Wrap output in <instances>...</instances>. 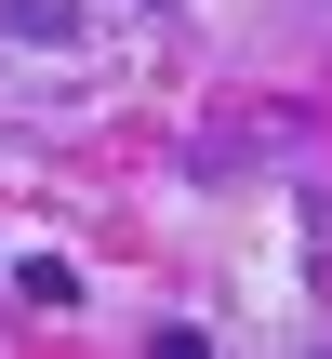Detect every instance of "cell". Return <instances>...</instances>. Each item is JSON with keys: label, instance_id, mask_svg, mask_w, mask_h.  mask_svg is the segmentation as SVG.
Returning a JSON list of instances; mask_svg holds the SVG:
<instances>
[{"label": "cell", "instance_id": "6da1fadb", "mask_svg": "<svg viewBox=\"0 0 332 359\" xmlns=\"http://www.w3.org/2000/svg\"><path fill=\"white\" fill-rule=\"evenodd\" d=\"M0 40H27V53H80L93 13H80V0H0Z\"/></svg>", "mask_w": 332, "mask_h": 359}]
</instances>
